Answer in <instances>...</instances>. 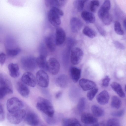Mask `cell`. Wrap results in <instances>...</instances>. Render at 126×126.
I'll use <instances>...</instances> for the list:
<instances>
[{"instance_id": "cell-9", "label": "cell", "mask_w": 126, "mask_h": 126, "mask_svg": "<svg viewBox=\"0 0 126 126\" xmlns=\"http://www.w3.org/2000/svg\"><path fill=\"white\" fill-rule=\"evenodd\" d=\"M83 55L82 50L78 47L73 48L71 51L70 61L73 65L78 64L81 61Z\"/></svg>"}, {"instance_id": "cell-6", "label": "cell", "mask_w": 126, "mask_h": 126, "mask_svg": "<svg viewBox=\"0 0 126 126\" xmlns=\"http://www.w3.org/2000/svg\"><path fill=\"white\" fill-rule=\"evenodd\" d=\"M36 82L40 87L43 88L47 87L49 83V78L47 74L44 71L40 70L36 73Z\"/></svg>"}, {"instance_id": "cell-29", "label": "cell", "mask_w": 126, "mask_h": 126, "mask_svg": "<svg viewBox=\"0 0 126 126\" xmlns=\"http://www.w3.org/2000/svg\"><path fill=\"white\" fill-rule=\"evenodd\" d=\"M122 102L121 99L117 96H113L111 98V106L113 108L118 109L121 107Z\"/></svg>"}, {"instance_id": "cell-37", "label": "cell", "mask_w": 126, "mask_h": 126, "mask_svg": "<svg viewBox=\"0 0 126 126\" xmlns=\"http://www.w3.org/2000/svg\"><path fill=\"white\" fill-rule=\"evenodd\" d=\"M98 91V89L95 88L89 90L87 94V96L88 99L90 101L92 100L97 93Z\"/></svg>"}, {"instance_id": "cell-23", "label": "cell", "mask_w": 126, "mask_h": 126, "mask_svg": "<svg viewBox=\"0 0 126 126\" xmlns=\"http://www.w3.org/2000/svg\"><path fill=\"white\" fill-rule=\"evenodd\" d=\"M37 66L44 71H47V63L46 57L42 55L39 56L36 58Z\"/></svg>"}, {"instance_id": "cell-2", "label": "cell", "mask_w": 126, "mask_h": 126, "mask_svg": "<svg viewBox=\"0 0 126 126\" xmlns=\"http://www.w3.org/2000/svg\"><path fill=\"white\" fill-rule=\"evenodd\" d=\"M63 14V12L59 8L52 7L47 13L48 20L53 26L57 27L61 23L60 18Z\"/></svg>"}, {"instance_id": "cell-15", "label": "cell", "mask_w": 126, "mask_h": 126, "mask_svg": "<svg viewBox=\"0 0 126 126\" xmlns=\"http://www.w3.org/2000/svg\"><path fill=\"white\" fill-rule=\"evenodd\" d=\"M17 90L20 95L23 97H28L29 93V89L26 85L23 82L18 81L16 84Z\"/></svg>"}, {"instance_id": "cell-12", "label": "cell", "mask_w": 126, "mask_h": 126, "mask_svg": "<svg viewBox=\"0 0 126 126\" xmlns=\"http://www.w3.org/2000/svg\"><path fill=\"white\" fill-rule=\"evenodd\" d=\"M24 119L27 124L31 126H37L39 122L38 116L35 113L32 112L26 113Z\"/></svg>"}, {"instance_id": "cell-41", "label": "cell", "mask_w": 126, "mask_h": 126, "mask_svg": "<svg viewBox=\"0 0 126 126\" xmlns=\"http://www.w3.org/2000/svg\"><path fill=\"white\" fill-rule=\"evenodd\" d=\"M39 51L40 55L47 57V51L45 45L43 43H41L39 47Z\"/></svg>"}, {"instance_id": "cell-18", "label": "cell", "mask_w": 126, "mask_h": 126, "mask_svg": "<svg viewBox=\"0 0 126 126\" xmlns=\"http://www.w3.org/2000/svg\"><path fill=\"white\" fill-rule=\"evenodd\" d=\"M67 1L65 0H45L46 6L50 8L54 7L57 8L62 7L66 4Z\"/></svg>"}, {"instance_id": "cell-1", "label": "cell", "mask_w": 126, "mask_h": 126, "mask_svg": "<svg viewBox=\"0 0 126 126\" xmlns=\"http://www.w3.org/2000/svg\"><path fill=\"white\" fill-rule=\"evenodd\" d=\"M36 107L38 110L44 113L48 117H52L54 115L53 107L51 102L47 99L41 97H39Z\"/></svg>"}, {"instance_id": "cell-36", "label": "cell", "mask_w": 126, "mask_h": 126, "mask_svg": "<svg viewBox=\"0 0 126 126\" xmlns=\"http://www.w3.org/2000/svg\"><path fill=\"white\" fill-rule=\"evenodd\" d=\"M100 4V2L98 0L91 1L89 4V9L90 11L92 12H95Z\"/></svg>"}, {"instance_id": "cell-40", "label": "cell", "mask_w": 126, "mask_h": 126, "mask_svg": "<svg viewBox=\"0 0 126 126\" xmlns=\"http://www.w3.org/2000/svg\"><path fill=\"white\" fill-rule=\"evenodd\" d=\"M76 44V41L74 39L71 37H68L66 40V47L72 49Z\"/></svg>"}, {"instance_id": "cell-35", "label": "cell", "mask_w": 126, "mask_h": 126, "mask_svg": "<svg viewBox=\"0 0 126 126\" xmlns=\"http://www.w3.org/2000/svg\"><path fill=\"white\" fill-rule=\"evenodd\" d=\"M86 102V99L84 97H82L79 99L77 107L79 112H81L84 110L85 108Z\"/></svg>"}, {"instance_id": "cell-20", "label": "cell", "mask_w": 126, "mask_h": 126, "mask_svg": "<svg viewBox=\"0 0 126 126\" xmlns=\"http://www.w3.org/2000/svg\"><path fill=\"white\" fill-rule=\"evenodd\" d=\"M8 68L10 76L14 78H16L20 75L19 68L18 65L16 63L9 64Z\"/></svg>"}, {"instance_id": "cell-11", "label": "cell", "mask_w": 126, "mask_h": 126, "mask_svg": "<svg viewBox=\"0 0 126 126\" xmlns=\"http://www.w3.org/2000/svg\"><path fill=\"white\" fill-rule=\"evenodd\" d=\"M66 39L65 31L62 28L58 27L56 30L55 42L56 45L60 46L62 45Z\"/></svg>"}, {"instance_id": "cell-34", "label": "cell", "mask_w": 126, "mask_h": 126, "mask_svg": "<svg viewBox=\"0 0 126 126\" xmlns=\"http://www.w3.org/2000/svg\"><path fill=\"white\" fill-rule=\"evenodd\" d=\"M86 0H75L73 2V5L75 8L78 12L81 11L83 9L84 4Z\"/></svg>"}, {"instance_id": "cell-50", "label": "cell", "mask_w": 126, "mask_h": 126, "mask_svg": "<svg viewBox=\"0 0 126 126\" xmlns=\"http://www.w3.org/2000/svg\"></svg>"}, {"instance_id": "cell-7", "label": "cell", "mask_w": 126, "mask_h": 126, "mask_svg": "<svg viewBox=\"0 0 126 126\" xmlns=\"http://www.w3.org/2000/svg\"><path fill=\"white\" fill-rule=\"evenodd\" d=\"M47 70L51 74L56 75L59 72L60 68L59 63L55 58L52 57L47 61Z\"/></svg>"}, {"instance_id": "cell-22", "label": "cell", "mask_w": 126, "mask_h": 126, "mask_svg": "<svg viewBox=\"0 0 126 126\" xmlns=\"http://www.w3.org/2000/svg\"><path fill=\"white\" fill-rule=\"evenodd\" d=\"M70 73L72 79L75 82H77L81 76V70L75 67H72L70 69Z\"/></svg>"}, {"instance_id": "cell-30", "label": "cell", "mask_w": 126, "mask_h": 126, "mask_svg": "<svg viewBox=\"0 0 126 126\" xmlns=\"http://www.w3.org/2000/svg\"><path fill=\"white\" fill-rule=\"evenodd\" d=\"M60 115H54L52 117H49L46 116L45 117V120L48 124L51 125H54L57 123L61 118Z\"/></svg>"}, {"instance_id": "cell-5", "label": "cell", "mask_w": 126, "mask_h": 126, "mask_svg": "<svg viewBox=\"0 0 126 126\" xmlns=\"http://www.w3.org/2000/svg\"><path fill=\"white\" fill-rule=\"evenodd\" d=\"M23 106L22 102L16 97L9 99L6 103L7 109L9 112H14L21 109Z\"/></svg>"}, {"instance_id": "cell-13", "label": "cell", "mask_w": 126, "mask_h": 126, "mask_svg": "<svg viewBox=\"0 0 126 126\" xmlns=\"http://www.w3.org/2000/svg\"><path fill=\"white\" fill-rule=\"evenodd\" d=\"M79 84L80 87L84 91L93 89L96 86V83L93 81L84 78H82L79 80Z\"/></svg>"}, {"instance_id": "cell-47", "label": "cell", "mask_w": 126, "mask_h": 126, "mask_svg": "<svg viewBox=\"0 0 126 126\" xmlns=\"http://www.w3.org/2000/svg\"><path fill=\"white\" fill-rule=\"evenodd\" d=\"M6 58V55L4 53H0V64L1 65H2L4 64Z\"/></svg>"}, {"instance_id": "cell-45", "label": "cell", "mask_w": 126, "mask_h": 126, "mask_svg": "<svg viewBox=\"0 0 126 126\" xmlns=\"http://www.w3.org/2000/svg\"><path fill=\"white\" fill-rule=\"evenodd\" d=\"M96 26L100 34L102 36H105L106 34V32L104 29L99 25H96Z\"/></svg>"}, {"instance_id": "cell-32", "label": "cell", "mask_w": 126, "mask_h": 126, "mask_svg": "<svg viewBox=\"0 0 126 126\" xmlns=\"http://www.w3.org/2000/svg\"><path fill=\"white\" fill-rule=\"evenodd\" d=\"M82 32L84 34L88 37L93 38L96 35V32L90 28L86 26L83 29Z\"/></svg>"}, {"instance_id": "cell-38", "label": "cell", "mask_w": 126, "mask_h": 126, "mask_svg": "<svg viewBox=\"0 0 126 126\" xmlns=\"http://www.w3.org/2000/svg\"><path fill=\"white\" fill-rule=\"evenodd\" d=\"M114 29L116 32L119 35H123L124 34L121 25L118 21H116L114 23Z\"/></svg>"}, {"instance_id": "cell-8", "label": "cell", "mask_w": 126, "mask_h": 126, "mask_svg": "<svg viewBox=\"0 0 126 126\" xmlns=\"http://www.w3.org/2000/svg\"><path fill=\"white\" fill-rule=\"evenodd\" d=\"M110 6V2L109 0H105L101 6L98 11V15L102 20L111 16L109 13Z\"/></svg>"}, {"instance_id": "cell-25", "label": "cell", "mask_w": 126, "mask_h": 126, "mask_svg": "<svg viewBox=\"0 0 126 126\" xmlns=\"http://www.w3.org/2000/svg\"><path fill=\"white\" fill-rule=\"evenodd\" d=\"M110 86L112 89L120 97H125V94L120 84L116 82H113L111 84Z\"/></svg>"}, {"instance_id": "cell-49", "label": "cell", "mask_w": 126, "mask_h": 126, "mask_svg": "<svg viewBox=\"0 0 126 126\" xmlns=\"http://www.w3.org/2000/svg\"><path fill=\"white\" fill-rule=\"evenodd\" d=\"M123 25L124 28L126 30V19H125L123 22Z\"/></svg>"}, {"instance_id": "cell-39", "label": "cell", "mask_w": 126, "mask_h": 126, "mask_svg": "<svg viewBox=\"0 0 126 126\" xmlns=\"http://www.w3.org/2000/svg\"><path fill=\"white\" fill-rule=\"evenodd\" d=\"M107 126H120L119 120L115 118L109 119L107 121Z\"/></svg>"}, {"instance_id": "cell-14", "label": "cell", "mask_w": 126, "mask_h": 126, "mask_svg": "<svg viewBox=\"0 0 126 126\" xmlns=\"http://www.w3.org/2000/svg\"><path fill=\"white\" fill-rule=\"evenodd\" d=\"M70 24L72 32L75 33L78 32L82 26L83 23L79 19L73 17L70 20Z\"/></svg>"}, {"instance_id": "cell-33", "label": "cell", "mask_w": 126, "mask_h": 126, "mask_svg": "<svg viewBox=\"0 0 126 126\" xmlns=\"http://www.w3.org/2000/svg\"><path fill=\"white\" fill-rule=\"evenodd\" d=\"M21 49L18 47L6 48V52L8 55L10 57H14L18 55L21 51Z\"/></svg>"}, {"instance_id": "cell-3", "label": "cell", "mask_w": 126, "mask_h": 126, "mask_svg": "<svg viewBox=\"0 0 126 126\" xmlns=\"http://www.w3.org/2000/svg\"><path fill=\"white\" fill-rule=\"evenodd\" d=\"M20 64L23 69L29 71L34 70L37 66L36 58L31 56L22 57L20 60Z\"/></svg>"}, {"instance_id": "cell-17", "label": "cell", "mask_w": 126, "mask_h": 126, "mask_svg": "<svg viewBox=\"0 0 126 126\" xmlns=\"http://www.w3.org/2000/svg\"><path fill=\"white\" fill-rule=\"evenodd\" d=\"M110 96L109 93L106 90L100 92L97 96L96 99L100 105H104L109 102Z\"/></svg>"}, {"instance_id": "cell-31", "label": "cell", "mask_w": 126, "mask_h": 126, "mask_svg": "<svg viewBox=\"0 0 126 126\" xmlns=\"http://www.w3.org/2000/svg\"><path fill=\"white\" fill-rule=\"evenodd\" d=\"M13 93L12 88L0 86V99H2L7 94Z\"/></svg>"}, {"instance_id": "cell-27", "label": "cell", "mask_w": 126, "mask_h": 126, "mask_svg": "<svg viewBox=\"0 0 126 126\" xmlns=\"http://www.w3.org/2000/svg\"><path fill=\"white\" fill-rule=\"evenodd\" d=\"M12 84L10 80L5 75L0 74V86L12 88Z\"/></svg>"}, {"instance_id": "cell-28", "label": "cell", "mask_w": 126, "mask_h": 126, "mask_svg": "<svg viewBox=\"0 0 126 126\" xmlns=\"http://www.w3.org/2000/svg\"><path fill=\"white\" fill-rule=\"evenodd\" d=\"M91 110L93 115L95 117H100L104 115V110L100 107L93 105L91 107Z\"/></svg>"}, {"instance_id": "cell-43", "label": "cell", "mask_w": 126, "mask_h": 126, "mask_svg": "<svg viewBox=\"0 0 126 126\" xmlns=\"http://www.w3.org/2000/svg\"><path fill=\"white\" fill-rule=\"evenodd\" d=\"M110 79L109 76H106L103 79L101 83L102 86L104 87H107L109 85Z\"/></svg>"}, {"instance_id": "cell-19", "label": "cell", "mask_w": 126, "mask_h": 126, "mask_svg": "<svg viewBox=\"0 0 126 126\" xmlns=\"http://www.w3.org/2000/svg\"><path fill=\"white\" fill-rule=\"evenodd\" d=\"M55 82L58 87L63 88H66L68 83V77L65 74L61 75L56 78Z\"/></svg>"}, {"instance_id": "cell-48", "label": "cell", "mask_w": 126, "mask_h": 126, "mask_svg": "<svg viewBox=\"0 0 126 126\" xmlns=\"http://www.w3.org/2000/svg\"><path fill=\"white\" fill-rule=\"evenodd\" d=\"M62 94V92L60 91L57 92L55 94V97L57 99H58L60 97Z\"/></svg>"}, {"instance_id": "cell-24", "label": "cell", "mask_w": 126, "mask_h": 126, "mask_svg": "<svg viewBox=\"0 0 126 126\" xmlns=\"http://www.w3.org/2000/svg\"><path fill=\"white\" fill-rule=\"evenodd\" d=\"M62 126H81L76 118H65L62 120Z\"/></svg>"}, {"instance_id": "cell-21", "label": "cell", "mask_w": 126, "mask_h": 126, "mask_svg": "<svg viewBox=\"0 0 126 126\" xmlns=\"http://www.w3.org/2000/svg\"><path fill=\"white\" fill-rule=\"evenodd\" d=\"M81 16L82 19L87 23H92L95 21V16L91 12L86 11H83L81 13Z\"/></svg>"}, {"instance_id": "cell-16", "label": "cell", "mask_w": 126, "mask_h": 126, "mask_svg": "<svg viewBox=\"0 0 126 126\" xmlns=\"http://www.w3.org/2000/svg\"><path fill=\"white\" fill-rule=\"evenodd\" d=\"M81 122L87 124H95L97 122V119L96 117L89 113H83L81 116Z\"/></svg>"}, {"instance_id": "cell-26", "label": "cell", "mask_w": 126, "mask_h": 126, "mask_svg": "<svg viewBox=\"0 0 126 126\" xmlns=\"http://www.w3.org/2000/svg\"><path fill=\"white\" fill-rule=\"evenodd\" d=\"M45 42L47 48L50 51L53 52L56 49V44L55 42L51 37H46L45 39Z\"/></svg>"}, {"instance_id": "cell-46", "label": "cell", "mask_w": 126, "mask_h": 126, "mask_svg": "<svg viewBox=\"0 0 126 126\" xmlns=\"http://www.w3.org/2000/svg\"><path fill=\"white\" fill-rule=\"evenodd\" d=\"M5 118V114L3 107L2 105L0 104V122L3 121Z\"/></svg>"}, {"instance_id": "cell-10", "label": "cell", "mask_w": 126, "mask_h": 126, "mask_svg": "<svg viewBox=\"0 0 126 126\" xmlns=\"http://www.w3.org/2000/svg\"><path fill=\"white\" fill-rule=\"evenodd\" d=\"M21 79L22 82L30 86L34 87L36 85V79L33 75L31 72H26L24 73Z\"/></svg>"}, {"instance_id": "cell-4", "label": "cell", "mask_w": 126, "mask_h": 126, "mask_svg": "<svg viewBox=\"0 0 126 126\" xmlns=\"http://www.w3.org/2000/svg\"><path fill=\"white\" fill-rule=\"evenodd\" d=\"M26 113L25 111L22 109L14 112H9L7 114V119L11 124H18L24 119Z\"/></svg>"}, {"instance_id": "cell-44", "label": "cell", "mask_w": 126, "mask_h": 126, "mask_svg": "<svg viewBox=\"0 0 126 126\" xmlns=\"http://www.w3.org/2000/svg\"><path fill=\"white\" fill-rule=\"evenodd\" d=\"M113 44L115 47L118 49L122 50L125 49L124 46L122 44L118 41H114L113 42Z\"/></svg>"}, {"instance_id": "cell-42", "label": "cell", "mask_w": 126, "mask_h": 126, "mask_svg": "<svg viewBox=\"0 0 126 126\" xmlns=\"http://www.w3.org/2000/svg\"><path fill=\"white\" fill-rule=\"evenodd\" d=\"M125 112L124 109H121L118 111L112 112L110 113V114L113 116L120 117L123 116Z\"/></svg>"}]
</instances>
